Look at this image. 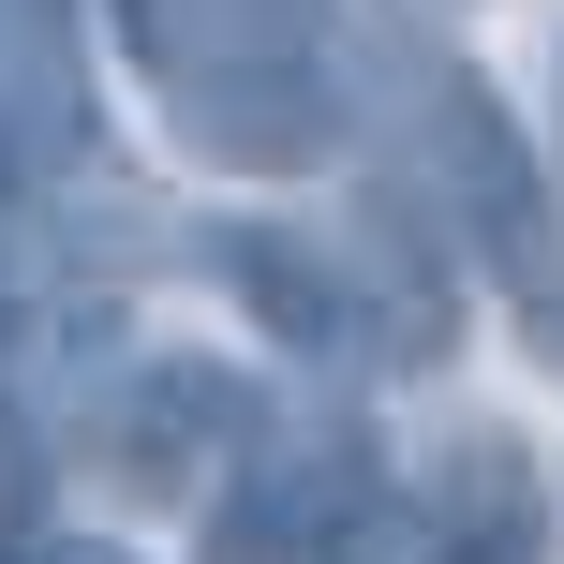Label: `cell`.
<instances>
[{
	"mask_svg": "<svg viewBox=\"0 0 564 564\" xmlns=\"http://www.w3.org/2000/svg\"><path fill=\"white\" fill-rule=\"evenodd\" d=\"M119 30L194 164L312 178L341 149V0H119Z\"/></svg>",
	"mask_w": 564,
	"mask_h": 564,
	"instance_id": "obj_1",
	"label": "cell"
},
{
	"mask_svg": "<svg viewBox=\"0 0 564 564\" xmlns=\"http://www.w3.org/2000/svg\"><path fill=\"white\" fill-rule=\"evenodd\" d=\"M224 268L238 297L268 312L297 357H341V371H401V357H446L460 297L431 282V208L416 194H371L341 238H297V224H224Z\"/></svg>",
	"mask_w": 564,
	"mask_h": 564,
	"instance_id": "obj_2",
	"label": "cell"
},
{
	"mask_svg": "<svg viewBox=\"0 0 564 564\" xmlns=\"http://www.w3.org/2000/svg\"><path fill=\"white\" fill-rule=\"evenodd\" d=\"M401 194H416L431 224H460L476 282H506L520 327H535V357H564V208H550L535 149H520V119L490 105L460 59L416 75V178H401Z\"/></svg>",
	"mask_w": 564,
	"mask_h": 564,
	"instance_id": "obj_3",
	"label": "cell"
},
{
	"mask_svg": "<svg viewBox=\"0 0 564 564\" xmlns=\"http://www.w3.org/2000/svg\"><path fill=\"white\" fill-rule=\"evenodd\" d=\"M208 564H401V490L371 431L341 416H268L238 476L208 490Z\"/></svg>",
	"mask_w": 564,
	"mask_h": 564,
	"instance_id": "obj_4",
	"label": "cell"
},
{
	"mask_svg": "<svg viewBox=\"0 0 564 564\" xmlns=\"http://www.w3.org/2000/svg\"><path fill=\"white\" fill-rule=\"evenodd\" d=\"M253 431H268V401L238 387L224 357H149V371H105V387L75 401V460L119 506H208Z\"/></svg>",
	"mask_w": 564,
	"mask_h": 564,
	"instance_id": "obj_5",
	"label": "cell"
},
{
	"mask_svg": "<svg viewBox=\"0 0 564 564\" xmlns=\"http://www.w3.org/2000/svg\"><path fill=\"white\" fill-rule=\"evenodd\" d=\"M89 164H105V119H89L75 0H0V194H75Z\"/></svg>",
	"mask_w": 564,
	"mask_h": 564,
	"instance_id": "obj_6",
	"label": "cell"
},
{
	"mask_svg": "<svg viewBox=\"0 0 564 564\" xmlns=\"http://www.w3.org/2000/svg\"><path fill=\"white\" fill-rule=\"evenodd\" d=\"M401 564H535V476L506 446H460L431 490H401Z\"/></svg>",
	"mask_w": 564,
	"mask_h": 564,
	"instance_id": "obj_7",
	"label": "cell"
},
{
	"mask_svg": "<svg viewBox=\"0 0 564 564\" xmlns=\"http://www.w3.org/2000/svg\"><path fill=\"white\" fill-rule=\"evenodd\" d=\"M0 564H134V550H119V535H75V520H15Z\"/></svg>",
	"mask_w": 564,
	"mask_h": 564,
	"instance_id": "obj_8",
	"label": "cell"
}]
</instances>
